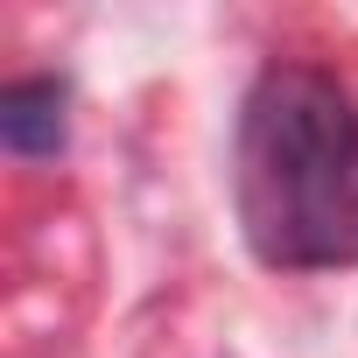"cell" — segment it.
Segmentation results:
<instances>
[{
    "instance_id": "obj_1",
    "label": "cell",
    "mask_w": 358,
    "mask_h": 358,
    "mask_svg": "<svg viewBox=\"0 0 358 358\" xmlns=\"http://www.w3.org/2000/svg\"><path fill=\"white\" fill-rule=\"evenodd\" d=\"M232 211L260 267L337 274L358 267V92L274 57L232 127Z\"/></svg>"
},
{
    "instance_id": "obj_2",
    "label": "cell",
    "mask_w": 358,
    "mask_h": 358,
    "mask_svg": "<svg viewBox=\"0 0 358 358\" xmlns=\"http://www.w3.org/2000/svg\"><path fill=\"white\" fill-rule=\"evenodd\" d=\"M0 141H8V155H64L71 141V85L64 78H15L8 92H0Z\"/></svg>"
}]
</instances>
